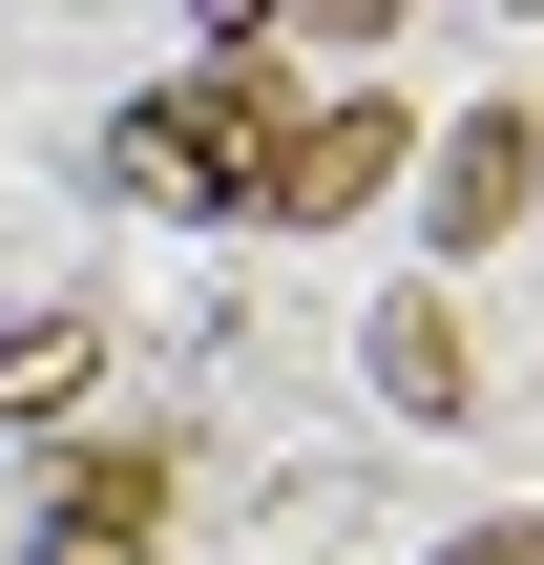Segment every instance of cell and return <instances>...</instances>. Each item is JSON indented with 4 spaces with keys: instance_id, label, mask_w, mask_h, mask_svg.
I'll return each instance as SVG.
<instances>
[{
    "instance_id": "1",
    "label": "cell",
    "mask_w": 544,
    "mask_h": 565,
    "mask_svg": "<svg viewBox=\"0 0 544 565\" xmlns=\"http://www.w3.org/2000/svg\"><path fill=\"white\" fill-rule=\"evenodd\" d=\"M294 147V42L273 21H231L189 84H147L126 126H105V189H168V210H252V168Z\"/></svg>"
},
{
    "instance_id": "2",
    "label": "cell",
    "mask_w": 544,
    "mask_h": 565,
    "mask_svg": "<svg viewBox=\"0 0 544 565\" xmlns=\"http://www.w3.org/2000/svg\"><path fill=\"white\" fill-rule=\"evenodd\" d=\"M398 147H419V126H398L377 84H335V105H294V147L252 168V210H231V231H356V210L398 189Z\"/></svg>"
},
{
    "instance_id": "3",
    "label": "cell",
    "mask_w": 544,
    "mask_h": 565,
    "mask_svg": "<svg viewBox=\"0 0 544 565\" xmlns=\"http://www.w3.org/2000/svg\"><path fill=\"white\" fill-rule=\"evenodd\" d=\"M168 440H105V461H63V503H42V565H168Z\"/></svg>"
},
{
    "instance_id": "4",
    "label": "cell",
    "mask_w": 544,
    "mask_h": 565,
    "mask_svg": "<svg viewBox=\"0 0 544 565\" xmlns=\"http://www.w3.org/2000/svg\"><path fill=\"white\" fill-rule=\"evenodd\" d=\"M544 210V105L503 84V105H461V147H440V252H503Z\"/></svg>"
},
{
    "instance_id": "5",
    "label": "cell",
    "mask_w": 544,
    "mask_h": 565,
    "mask_svg": "<svg viewBox=\"0 0 544 565\" xmlns=\"http://www.w3.org/2000/svg\"><path fill=\"white\" fill-rule=\"evenodd\" d=\"M377 398H398V419H461V398H482L461 294H377Z\"/></svg>"
},
{
    "instance_id": "6",
    "label": "cell",
    "mask_w": 544,
    "mask_h": 565,
    "mask_svg": "<svg viewBox=\"0 0 544 565\" xmlns=\"http://www.w3.org/2000/svg\"><path fill=\"white\" fill-rule=\"evenodd\" d=\"M440 565H544V524H461V545H440Z\"/></svg>"
}]
</instances>
